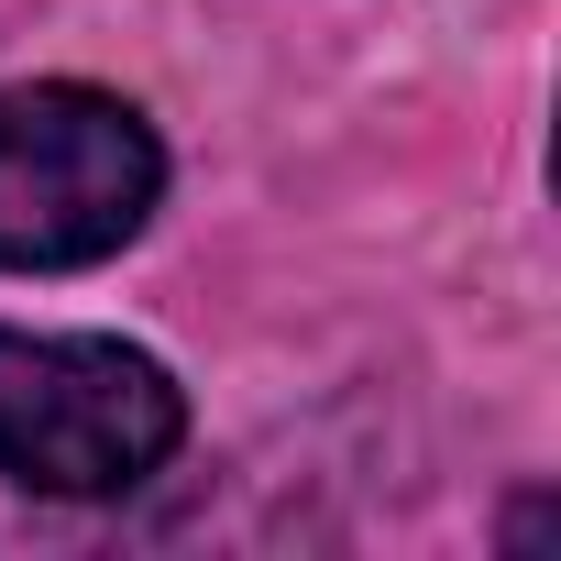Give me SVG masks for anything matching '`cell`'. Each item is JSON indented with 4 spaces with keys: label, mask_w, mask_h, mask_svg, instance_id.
<instances>
[{
    "label": "cell",
    "mask_w": 561,
    "mask_h": 561,
    "mask_svg": "<svg viewBox=\"0 0 561 561\" xmlns=\"http://www.w3.org/2000/svg\"><path fill=\"white\" fill-rule=\"evenodd\" d=\"M165 154L111 89H0V264L67 275L154 220Z\"/></svg>",
    "instance_id": "obj_2"
},
{
    "label": "cell",
    "mask_w": 561,
    "mask_h": 561,
    "mask_svg": "<svg viewBox=\"0 0 561 561\" xmlns=\"http://www.w3.org/2000/svg\"><path fill=\"white\" fill-rule=\"evenodd\" d=\"M187 440V397L154 353L100 331H0V473L45 495H133Z\"/></svg>",
    "instance_id": "obj_1"
}]
</instances>
